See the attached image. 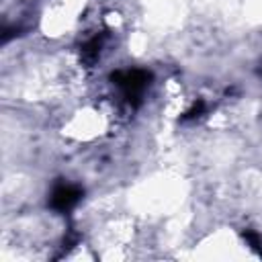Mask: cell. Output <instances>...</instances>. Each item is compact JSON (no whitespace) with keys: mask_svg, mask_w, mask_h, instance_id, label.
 Segmentation results:
<instances>
[{"mask_svg":"<svg viewBox=\"0 0 262 262\" xmlns=\"http://www.w3.org/2000/svg\"><path fill=\"white\" fill-rule=\"evenodd\" d=\"M149 78L151 76L147 72H143V70H125V72H115L111 76V80L123 90L125 98L129 102H133V104L139 102L141 94L145 92V88L149 84Z\"/></svg>","mask_w":262,"mask_h":262,"instance_id":"6da1fadb","label":"cell"},{"mask_svg":"<svg viewBox=\"0 0 262 262\" xmlns=\"http://www.w3.org/2000/svg\"><path fill=\"white\" fill-rule=\"evenodd\" d=\"M201 113H203V102H196V104L186 113V117H188V119H192V117H199Z\"/></svg>","mask_w":262,"mask_h":262,"instance_id":"5b68a950","label":"cell"},{"mask_svg":"<svg viewBox=\"0 0 262 262\" xmlns=\"http://www.w3.org/2000/svg\"><path fill=\"white\" fill-rule=\"evenodd\" d=\"M100 47H102V39H100V37H94L92 41H88V43L84 45V49H82L84 59L94 61V59L98 57V53H100Z\"/></svg>","mask_w":262,"mask_h":262,"instance_id":"3957f363","label":"cell"},{"mask_svg":"<svg viewBox=\"0 0 262 262\" xmlns=\"http://www.w3.org/2000/svg\"><path fill=\"white\" fill-rule=\"evenodd\" d=\"M244 237L248 239V244H250L254 250H258V252L262 254V239H260L256 233H252V231H246V233H244Z\"/></svg>","mask_w":262,"mask_h":262,"instance_id":"277c9868","label":"cell"},{"mask_svg":"<svg viewBox=\"0 0 262 262\" xmlns=\"http://www.w3.org/2000/svg\"><path fill=\"white\" fill-rule=\"evenodd\" d=\"M82 196V190L78 186H72V184H59L55 186V190L51 192V207L55 211H70Z\"/></svg>","mask_w":262,"mask_h":262,"instance_id":"7a4b0ae2","label":"cell"}]
</instances>
